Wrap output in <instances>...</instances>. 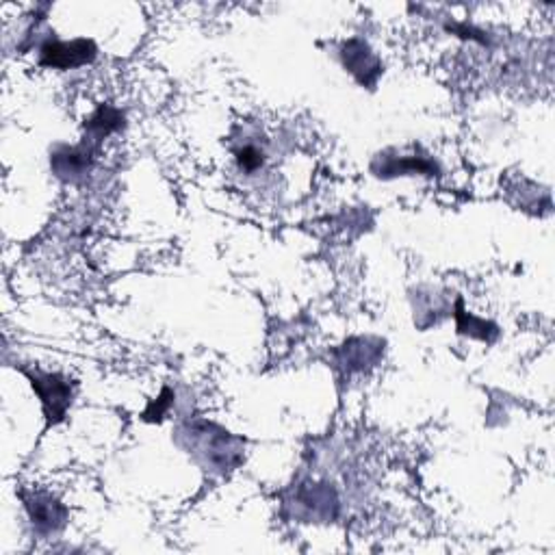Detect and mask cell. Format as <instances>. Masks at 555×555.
Returning a JSON list of instances; mask_svg holds the SVG:
<instances>
[{
	"instance_id": "1",
	"label": "cell",
	"mask_w": 555,
	"mask_h": 555,
	"mask_svg": "<svg viewBox=\"0 0 555 555\" xmlns=\"http://www.w3.org/2000/svg\"><path fill=\"white\" fill-rule=\"evenodd\" d=\"M173 440L204 470L215 475H228L245 460L243 438L206 418L182 421L176 427Z\"/></svg>"
},
{
	"instance_id": "2",
	"label": "cell",
	"mask_w": 555,
	"mask_h": 555,
	"mask_svg": "<svg viewBox=\"0 0 555 555\" xmlns=\"http://www.w3.org/2000/svg\"><path fill=\"white\" fill-rule=\"evenodd\" d=\"M22 373L28 377L35 395L41 401L46 425L50 427V425L63 423L74 401L76 384L63 373H52L41 369H22Z\"/></svg>"
},
{
	"instance_id": "3",
	"label": "cell",
	"mask_w": 555,
	"mask_h": 555,
	"mask_svg": "<svg viewBox=\"0 0 555 555\" xmlns=\"http://www.w3.org/2000/svg\"><path fill=\"white\" fill-rule=\"evenodd\" d=\"M293 516L301 522H332L338 516V494L332 483L297 486L286 501Z\"/></svg>"
},
{
	"instance_id": "4",
	"label": "cell",
	"mask_w": 555,
	"mask_h": 555,
	"mask_svg": "<svg viewBox=\"0 0 555 555\" xmlns=\"http://www.w3.org/2000/svg\"><path fill=\"white\" fill-rule=\"evenodd\" d=\"M30 529L37 538H52L61 533L69 520L67 507L46 490L20 492Z\"/></svg>"
},
{
	"instance_id": "5",
	"label": "cell",
	"mask_w": 555,
	"mask_h": 555,
	"mask_svg": "<svg viewBox=\"0 0 555 555\" xmlns=\"http://www.w3.org/2000/svg\"><path fill=\"white\" fill-rule=\"evenodd\" d=\"M371 173L375 178L382 180H392L399 176H438L440 173V165L421 150V145H414V152L410 154H401L395 147H388L379 154H375V158L371 160Z\"/></svg>"
},
{
	"instance_id": "6",
	"label": "cell",
	"mask_w": 555,
	"mask_h": 555,
	"mask_svg": "<svg viewBox=\"0 0 555 555\" xmlns=\"http://www.w3.org/2000/svg\"><path fill=\"white\" fill-rule=\"evenodd\" d=\"M98 56V46L93 39H72V41H61L56 37L46 39L39 46V65L50 67V69H76L82 65L93 63Z\"/></svg>"
},
{
	"instance_id": "7",
	"label": "cell",
	"mask_w": 555,
	"mask_h": 555,
	"mask_svg": "<svg viewBox=\"0 0 555 555\" xmlns=\"http://www.w3.org/2000/svg\"><path fill=\"white\" fill-rule=\"evenodd\" d=\"M338 61L353 76L360 87L375 89L379 76L384 74V65L373 48L362 37H349L338 46Z\"/></svg>"
},
{
	"instance_id": "8",
	"label": "cell",
	"mask_w": 555,
	"mask_h": 555,
	"mask_svg": "<svg viewBox=\"0 0 555 555\" xmlns=\"http://www.w3.org/2000/svg\"><path fill=\"white\" fill-rule=\"evenodd\" d=\"M98 152V147L89 145L82 139L76 145L59 143L50 150V169L56 178L65 182H78L93 169Z\"/></svg>"
},
{
	"instance_id": "9",
	"label": "cell",
	"mask_w": 555,
	"mask_h": 555,
	"mask_svg": "<svg viewBox=\"0 0 555 555\" xmlns=\"http://www.w3.org/2000/svg\"><path fill=\"white\" fill-rule=\"evenodd\" d=\"M384 353V340L371 336L347 338L340 347L334 349L336 364L345 373H358L369 366H375Z\"/></svg>"
},
{
	"instance_id": "10",
	"label": "cell",
	"mask_w": 555,
	"mask_h": 555,
	"mask_svg": "<svg viewBox=\"0 0 555 555\" xmlns=\"http://www.w3.org/2000/svg\"><path fill=\"white\" fill-rule=\"evenodd\" d=\"M124 124H126L124 113L117 106H113L108 102H102L85 119V124H82V141H87L89 145L100 150L104 139L111 137L113 132H119L124 128Z\"/></svg>"
},
{
	"instance_id": "11",
	"label": "cell",
	"mask_w": 555,
	"mask_h": 555,
	"mask_svg": "<svg viewBox=\"0 0 555 555\" xmlns=\"http://www.w3.org/2000/svg\"><path fill=\"white\" fill-rule=\"evenodd\" d=\"M453 317H455V332H457L460 336H468V338L481 340V343H486V345H492V343L499 338V334H501L496 323L486 321V319H479V317H475L473 312L464 310L462 297L455 299Z\"/></svg>"
},
{
	"instance_id": "12",
	"label": "cell",
	"mask_w": 555,
	"mask_h": 555,
	"mask_svg": "<svg viewBox=\"0 0 555 555\" xmlns=\"http://www.w3.org/2000/svg\"><path fill=\"white\" fill-rule=\"evenodd\" d=\"M234 158H236V165H238L241 171L254 173V171H258L264 165L267 154L256 143H243L241 147L234 150Z\"/></svg>"
},
{
	"instance_id": "13",
	"label": "cell",
	"mask_w": 555,
	"mask_h": 555,
	"mask_svg": "<svg viewBox=\"0 0 555 555\" xmlns=\"http://www.w3.org/2000/svg\"><path fill=\"white\" fill-rule=\"evenodd\" d=\"M173 390L169 388V386H165L163 390H160V395L156 397V399H152L150 403H147V408L141 412V418L145 421V423H160L165 416H167V412H169V408L173 405Z\"/></svg>"
}]
</instances>
